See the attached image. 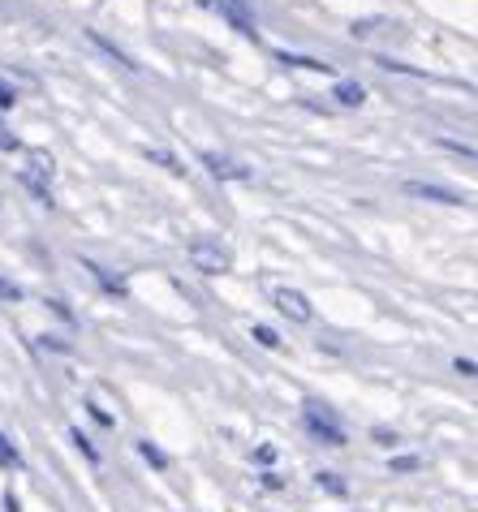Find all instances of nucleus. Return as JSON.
<instances>
[{"label":"nucleus","mask_w":478,"mask_h":512,"mask_svg":"<svg viewBox=\"0 0 478 512\" xmlns=\"http://www.w3.org/2000/svg\"><path fill=\"white\" fill-rule=\"evenodd\" d=\"M190 263L199 267V272H207V276H220V272H229L233 267V254L220 246V241H190Z\"/></svg>","instance_id":"nucleus-1"},{"label":"nucleus","mask_w":478,"mask_h":512,"mask_svg":"<svg viewBox=\"0 0 478 512\" xmlns=\"http://www.w3.org/2000/svg\"><path fill=\"white\" fill-rule=\"evenodd\" d=\"M22 181H26V190H35L39 203H48V207H52V194H48V181H52V155H44V151H31V155H26Z\"/></svg>","instance_id":"nucleus-2"},{"label":"nucleus","mask_w":478,"mask_h":512,"mask_svg":"<svg viewBox=\"0 0 478 512\" xmlns=\"http://www.w3.org/2000/svg\"><path fill=\"white\" fill-rule=\"evenodd\" d=\"M302 422H306V431H311L315 439H323V444H328V448H341V444H345V431H341V426H336L328 414H323L319 405H306Z\"/></svg>","instance_id":"nucleus-3"},{"label":"nucleus","mask_w":478,"mask_h":512,"mask_svg":"<svg viewBox=\"0 0 478 512\" xmlns=\"http://www.w3.org/2000/svg\"><path fill=\"white\" fill-rule=\"evenodd\" d=\"M276 310L280 315H289V319H298V323H311L315 319V310H311V302H306V297L298 293V289H276Z\"/></svg>","instance_id":"nucleus-4"},{"label":"nucleus","mask_w":478,"mask_h":512,"mask_svg":"<svg viewBox=\"0 0 478 512\" xmlns=\"http://www.w3.org/2000/svg\"><path fill=\"white\" fill-rule=\"evenodd\" d=\"M216 9L229 18L233 31L242 35H255V9H250V0H216Z\"/></svg>","instance_id":"nucleus-5"},{"label":"nucleus","mask_w":478,"mask_h":512,"mask_svg":"<svg viewBox=\"0 0 478 512\" xmlns=\"http://www.w3.org/2000/svg\"><path fill=\"white\" fill-rule=\"evenodd\" d=\"M405 194H414V198H431V203H444V207L466 203V194L444 190V186H431V181H410V186H405Z\"/></svg>","instance_id":"nucleus-6"},{"label":"nucleus","mask_w":478,"mask_h":512,"mask_svg":"<svg viewBox=\"0 0 478 512\" xmlns=\"http://www.w3.org/2000/svg\"><path fill=\"white\" fill-rule=\"evenodd\" d=\"M203 164L212 168L216 177H224V181H246V177H250V168H246V164L229 160V155H216V151H203Z\"/></svg>","instance_id":"nucleus-7"},{"label":"nucleus","mask_w":478,"mask_h":512,"mask_svg":"<svg viewBox=\"0 0 478 512\" xmlns=\"http://www.w3.org/2000/svg\"><path fill=\"white\" fill-rule=\"evenodd\" d=\"M87 272L95 276V284H100L104 293H112V297H125V280H121V276H112L108 267H100V263H87Z\"/></svg>","instance_id":"nucleus-8"},{"label":"nucleus","mask_w":478,"mask_h":512,"mask_svg":"<svg viewBox=\"0 0 478 512\" xmlns=\"http://www.w3.org/2000/svg\"><path fill=\"white\" fill-rule=\"evenodd\" d=\"M280 65H293V69H311V74H332V65L315 61V56H293V52H276Z\"/></svg>","instance_id":"nucleus-9"},{"label":"nucleus","mask_w":478,"mask_h":512,"mask_svg":"<svg viewBox=\"0 0 478 512\" xmlns=\"http://www.w3.org/2000/svg\"><path fill=\"white\" fill-rule=\"evenodd\" d=\"M332 99H341L345 108H358L362 99H367V91H362V82H336V91H332Z\"/></svg>","instance_id":"nucleus-10"},{"label":"nucleus","mask_w":478,"mask_h":512,"mask_svg":"<svg viewBox=\"0 0 478 512\" xmlns=\"http://www.w3.org/2000/svg\"><path fill=\"white\" fill-rule=\"evenodd\" d=\"M91 44H95V48H104V52H108V56H112V61H117V65H125V69H134V61H130V56H125V52H121L117 44H108V39H104L100 31H91Z\"/></svg>","instance_id":"nucleus-11"},{"label":"nucleus","mask_w":478,"mask_h":512,"mask_svg":"<svg viewBox=\"0 0 478 512\" xmlns=\"http://www.w3.org/2000/svg\"><path fill=\"white\" fill-rule=\"evenodd\" d=\"M0 465H5V469H22V457H18V448H13L5 435H0Z\"/></svg>","instance_id":"nucleus-12"},{"label":"nucleus","mask_w":478,"mask_h":512,"mask_svg":"<svg viewBox=\"0 0 478 512\" xmlns=\"http://www.w3.org/2000/svg\"><path fill=\"white\" fill-rule=\"evenodd\" d=\"M138 452H143V457H147L151 465H160V469L168 465V457H164V452H160V448H151V444H147V439H143V444H138Z\"/></svg>","instance_id":"nucleus-13"},{"label":"nucleus","mask_w":478,"mask_h":512,"mask_svg":"<svg viewBox=\"0 0 478 512\" xmlns=\"http://www.w3.org/2000/svg\"><path fill=\"white\" fill-rule=\"evenodd\" d=\"M255 340H259L263 349H276V345H280V336L272 332V327H255Z\"/></svg>","instance_id":"nucleus-14"},{"label":"nucleus","mask_w":478,"mask_h":512,"mask_svg":"<svg viewBox=\"0 0 478 512\" xmlns=\"http://www.w3.org/2000/svg\"><path fill=\"white\" fill-rule=\"evenodd\" d=\"M151 155V160H156V164H164L168 168V173H181V164L173 160V155H168V151H147Z\"/></svg>","instance_id":"nucleus-15"},{"label":"nucleus","mask_w":478,"mask_h":512,"mask_svg":"<svg viewBox=\"0 0 478 512\" xmlns=\"http://www.w3.org/2000/svg\"><path fill=\"white\" fill-rule=\"evenodd\" d=\"M319 487H328L332 495H345V482L336 478V474H319Z\"/></svg>","instance_id":"nucleus-16"},{"label":"nucleus","mask_w":478,"mask_h":512,"mask_svg":"<svg viewBox=\"0 0 478 512\" xmlns=\"http://www.w3.org/2000/svg\"><path fill=\"white\" fill-rule=\"evenodd\" d=\"M13 104H18V91L9 82H0V108H13Z\"/></svg>","instance_id":"nucleus-17"},{"label":"nucleus","mask_w":478,"mask_h":512,"mask_svg":"<svg viewBox=\"0 0 478 512\" xmlns=\"http://www.w3.org/2000/svg\"><path fill=\"white\" fill-rule=\"evenodd\" d=\"M74 444H78L82 452H87V457H91V461H100V452H95V448H91V439H87V435H82V431H74Z\"/></svg>","instance_id":"nucleus-18"},{"label":"nucleus","mask_w":478,"mask_h":512,"mask_svg":"<svg viewBox=\"0 0 478 512\" xmlns=\"http://www.w3.org/2000/svg\"><path fill=\"white\" fill-rule=\"evenodd\" d=\"M0 297H5V302H18L22 289H18V284H9V280H0Z\"/></svg>","instance_id":"nucleus-19"},{"label":"nucleus","mask_w":478,"mask_h":512,"mask_svg":"<svg viewBox=\"0 0 478 512\" xmlns=\"http://www.w3.org/2000/svg\"><path fill=\"white\" fill-rule=\"evenodd\" d=\"M375 26H384L379 18H367V22H354V35H375Z\"/></svg>","instance_id":"nucleus-20"},{"label":"nucleus","mask_w":478,"mask_h":512,"mask_svg":"<svg viewBox=\"0 0 478 512\" xmlns=\"http://www.w3.org/2000/svg\"><path fill=\"white\" fill-rule=\"evenodd\" d=\"M39 345H44V349H56V353H69V345H65L61 336H44V340H39Z\"/></svg>","instance_id":"nucleus-21"},{"label":"nucleus","mask_w":478,"mask_h":512,"mask_svg":"<svg viewBox=\"0 0 478 512\" xmlns=\"http://www.w3.org/2000/svg\"><path fill=\"white\" fill-rule=\"evenodd\" d=\"M0 151H18V138H13L5 125H0Z\"/></svg>","instance_id":"nucleus-22"},{"label":"nucleus","mask_w":478,"mask_h":512,"mask_svg":"<svg viewBox=\"0 0 478 512\" xmlns=\"http://www.w3.org/2000/svg\"><path fill=\"white\" fill-rule=\"evenodd\" d=\"M48 306H52V310H56V315H61L65 323H74V315H69V306H65V302H48Z\"/></svg>","instance_id":"nucleus-23"},{"label":"nucleus","mask_w":478,"mask_h":512,"mask_svg":"<svg viewBox=\"0 0 478 512\" xmlns=\"http://www.w3.org/2000/svg\"><path fill=\"white\" fill-rule=\"evenodd\" d=\"M5 508H9V512H22V504H18V495H5Z\"/></svg>","instance_id":"nucleus-24"}]
</instances>
